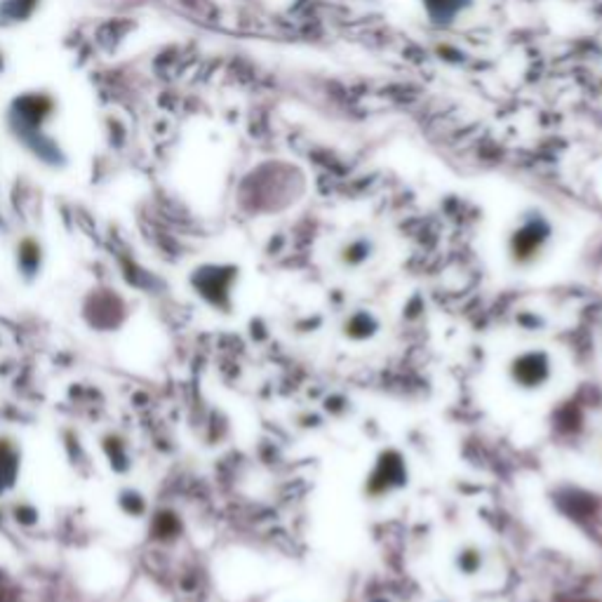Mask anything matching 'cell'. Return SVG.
Here are the masks:
<instances>
[{
	"instance_id": "6da1fadb",
	"label": "cell",
	"mask_w": 602,
	"mask_h": 602,
	"mask_svg": "<svg viewBox=\"0 0 602 602\" xmlns=\"http://www.w3.org/2000/svg\"><path fill=\"white\" fill-rule=\"evenodd\" d=\"M426 24L435 29H452L466 17H471L478 0H416Z\"/></svg>"
},
{
	"instance_id": "7a4b0ae2",
	"label": "cell",
	"mask_w": 602,
	"mask_h": 602,
	"mask_svg": "<svg viewBox=\"0 0 602 602\" xmlns=\"http://www.w3.org/2000/svg\"><path fill=\"white\" fill-rule=\"evenodd\" d=\"M548 236H551V224L546 222V217L539 214V212H529L522 219V224L516 229L513 238H510V248H513L516 255L528 257L532 255L534 249H539L541 242L546 240Z\"/></svg>"
}]
</instances>
